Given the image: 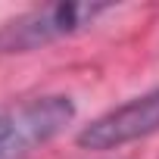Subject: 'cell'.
Segmentation results:
<instances>
[{"label": "cell", "mask_w": 159, "mask_h": 159, "mask_svg": "<svg viewBox=\"0 0 159 159\" xmlns=\"http://www.w3.org/2000/svg\"><path fill=\"white\" fill-rule=\"evenodd\" d=\"M75 119V103L62 94H44L0 109V159H25L53 140Z\"/></svg>", "instance_id": "6da1fadb"}, {"label": "cell", "mask_w": 159, "mask_h": 159, "mask_svg": "<svg viewBox=\"0 0 159 159\" xmlns=\"http://www.w3.org/2000/svg\"><path fill=\"white\" fill-rule=\"evenodd\" d=\"M109 10H112L109 3H72V0L34 7L0 28V53H28L66 34L84 31Z\"/></svg>", "instance_id": "7a4b0ae2"}, {"label": "cell", "mask_w": 159, "mask_h": 159, "mask_svg": "<svg viewBox=\"0 0 159 159\" xmlns=\"http://www.w3.org/2000/svg\"><path fill=\"white\" fill-rule=\"evenodd\" d=\"M159 131V91H150L143 97H134L106 116L94 119L81 128L78 147L84 150H119L125 143H134L140 137H150Z\"/></svg>", "instance_id": "3957f363"}]
</instances>
